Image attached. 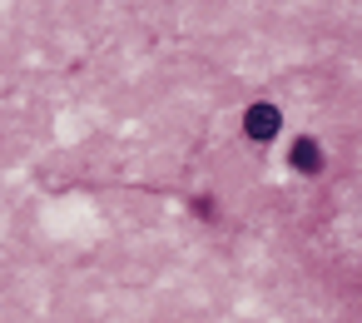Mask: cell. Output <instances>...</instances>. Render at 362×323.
Returning a JSON list of instances; mask_svg holds the SVG:
<instances>
[{
	"instance_id": "cell-1",
	"label": "cell",
	"mask_w": 362,
	"mask_h": 323,
	"mask_svg": "<svg viewBox=\"0 0 362 323\" xmlns=\"http://www.w3.org/2000/svg\"><path fill=\"white\" fill-rule=\"evenodd\" d=\"M278 130H283L278 105H263V100H258V105H248V110H243V135H248V140H273Z\"/></svg>"
},
{
	"instance_id": "cell-2",
	"label": "cell",
	"mask_w": 362,
	"mask_h": 323,
	"mask_svg": "<svg viewBox=\"0 0 362 323\" xmlns=\"http://www.w3.org/2000/svg\"><path fill=\"white\" fill-rule=\"evenodd\" d=\"M288 164H293L298 174H317V169H322V144L303 135V140L293 144V154H288Z\"/></svg>"
}]
</instances>
